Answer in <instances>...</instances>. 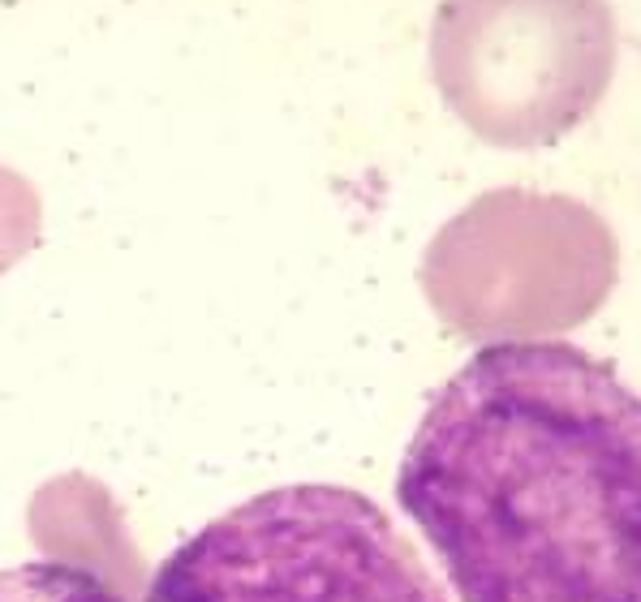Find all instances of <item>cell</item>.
<instances>
[{
	"label": "cell",
	"mask_w": 641,
	"mask_h": 602,
	"mask_svg": "<svg viewBox=\"0 0 641 602\" xmlns=\"http://www.w3.org/2000/svg\"><path fill=\"white\" fill-rule=\"evenodd\" d=\"M396 499L461 602H641V396L577 344L478 349L426 405Z\"/></svg>",
	"instance_id": "6da1fadb"
},
{
	"label": "cell",
	"mask_w": 641,
	"mask_h": 602,
	"mask_svg": "<svg viewBox=\"0 0 641 602\" xmlns=\"http://www.w3.org/2000/svg\"><path fill=\"white\" fill-rule=\"evenodd\" d=\"M142 602H448L349 486L297 482L229 508L155 568Z\"/></svg>",
	"instance_id": "7a4b0ae2"
},
{
	"label": "cell",
	"mask_w": 641,
	"mask_h": 602,
	"mask_svg": "<svg viewBox=\"0 0 641 602\" xmlns=\"http://www.w3.org/2000/svg\"><path fill=\"white\" fill-rule=\"evenodd\" d=\"M431 69L444 104L500 147H543L603 99L616 69L607 0H439Z\"/></svg>",
	"instance_id": "3957f363"
},
{
	"label": "cell",
	"mask_w": 641,
	"mask_h": 602,
	"mask_svg": "<svg viewBox=\"0 0 641 602\" xmlns=\"http://www.w3.org/2000/svg\"><path fill=\"white\" fill-rule=\"evenodd\" d=\"M586 220L590 211L560 198H482L461 220H452L426 254L422 280L435 310L469 336H530L547 332L551 323H573L607 289L611 246L568 258L543 250ZM598 233L603 228H590L568 246Z\"/></svg>",
	"instance_id": "277c9868"
},
{
	"label": "cell",
	"mask_w": 641,
	"mask_h": 602,
	"mask_svg": "<svg viewBox=\"0 0 641 602\" xmlns=\"http://www.w3.org/2000/svg\"><path fill=\"white\" fill-rule=\"evenodd\" d=\"M0 602H125V594L82 564L35 559L0 572Z\"/></svg>",
	"instance_id": "5b68a950"
},
{
	"label": "cell",
	"mask_w": 641,
	"mask_h": 602,
	"mask_svg": "<svg viewBox=\"0 0 641 602\" xmlns=\"http://www.w3.org/2000/svg\"><path fill=\"white\" fill-rule=\"evenodd\" d=\"M44 207H39L35 185L0 164V271H9L26 250L39 241Z\"/></svg>",
	"instance_id": "8992f818"
}]
</instances>
